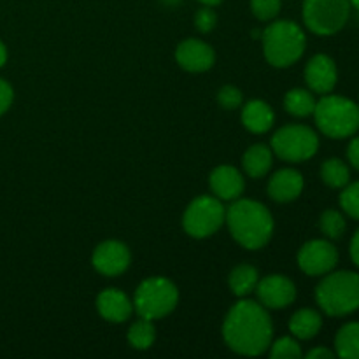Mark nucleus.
Segmentation results:
<instances>
[{
  "label": "nucleus",
  "mask_w": 359,
  "mask_h": 359,
  "mask_svg": "<svg viewBox=\"0 0 359 359\" xmlns=\"http://www.w3.org/2000/svg\"><path fill=\"white\" fill-rule=\"evenodd\" d=\"M223 339L241 356H259L273 340V325L269 309L259 302L241 298L223 323Z\"/></svg>",
  "instance_id": "1"
},
{
  "label": "nucleus",
  "mask_w": 359,
  "mask_h": 359,
  "mask_svg": "<svg viewBox=\"0 0 359 359\" xmlns=\"http://www.w3.org/2000/svg\"><path fill=\"white\" fill-rule=\"evenodd\" d=\"M224 223L231 237L249 251L265 248L273 235V216L262 202L251 198L233 200L226 209Z\"/></svg>",
  "instance_id": "2"
},
{
  "label": "nucleus",
  "mask_w": 359,
  "mask_h": 359,
  "mask_svg": "<svg viewBox=\"0 0 359 359\" xmlns=\"http://www.w3.org/2000/svg\"><path fill=\"white\" fill-rule=\"evenodd\" d=\"M316 302L323 314L344 318L359 311V273L351 270H332L323 276L316 287Z\"/></svg>",
  "instance_id": "3"
},
{
  "label": "nucleus",
  "mask_w": 359,
  "mask_h": 359,
  "mask_svg": "<svg viewBox=\"0 0 359 359\" xmlns=\"http://www.w3.org/2000/svg\"><path fill=\"white\" fill-rule=\"evenodd\" d=\"M263 53L266 62L277 69H287L304 56L307 48V37L304 28L294 21H272L262 32Z\"/></svg>",
  "instance_id": "4"
},
{
  "label": "nucleus",
  "mask_w": 359,
  "mask_h": 359,
  "mask_svg": "<svg viewBox=\"0 0 359 359\" xmlns=\"http://www.w3.org/2000/svg\"><path fill=\"white\" fill-rule=\"evenodd\" d=\"M312 116L328 139H351L359 132V104L342 95H321Z\"/></svg>",
  "instance_id": "5"
},
{
  "label": "nucleus",
  "mask_w": 359,
  "mask_h": 359,
  "mask_svg": "<svg viewBox=\"0 0 359 359\" xmlns=\"http://www.w3.org/2000/svg\"><path fill=\"white\" fill-rule=\"evenodd\" d=\"M179 304V290L167 277H149L139 284L133 297V309L139 318L158 319L167 318Z\"/></svg>",
  "instance_id": "6"
},
{
  "label": "nucleus",
  "mask_w": 359,
  "mask_h": 359,
  "mask_svg": "<svg viewBox=\"0 0 359 359\" xmlns=\"http://www.w3.org/2000/svg\"><path fill=\"white\" fill-rule=\"evenodd\" d=\"M273 154L290 163H300L316 156L319 135L307 125H286L273 133L270 140Z\"/></svg>",
  "instance_id": "7"
},
{
  "label": "nucleus",
  "mask_w": 359,
  "mask_h": 359,
  "mask_svg": "<svg viewBox=\"0 0 359 359\" xmlns=\"http://www.w3.org/2000/svg\"><path fill=\"white\" fill-rule=\"evenodd\" d=\"M349 0H304V23L312 34L330 37L342 30L351 18Z\"/></svg>",
  "instance_id": "8"
},
{
  "label": "nucleus",
  "mask_w": 359,
  "mask_h": 359,
  "mask_svg": "<svg viewBox=\"0 0 359 359\" xmlns=\"http://www.w3.org/2000/svg\"><path fill=\"white\" fill-rule=\"evenodd\" d=\"M226 209L217 196L202 195L196 196L189 205L186 207L182 216V226L184 231L193 238L212 237L217 230L224 224Z\"/></svg>",
  "instance_id": "9"
},
{
  "label": "nucleus",
  "mask_w": 359,
  "mask_h": 359,
  "mask_svg": "<svg viewBox=\"0 0 359 359\" xmlns=\"http://www.w3.org/2000/svg\"><path fill=\"white\" fill-rule=\"evenodd\" d=\"M298 266L311 277H323L335 270L339 263V249L328 238H314L305 242L297 256Z\"/></svg>",
  "instance_id": "10"
},
{
  "label": "nucleus",
  "mask_w": 359,
  "mask_h": 359,
  "mask_svg": "<svg viewBox=\"0 0 359 359\" xmlns=\"http://www.w3.org/2000/svg\"><path fill=\"white\" fill-rule=\"evenodd\" d=\"M258 302L265 309H286L297 300V286L293 280L280 273H270V276L259 279L256 286Z\"/></svg>",
  "instance_id": "11"
},
{
  "label": "nucleus",
  "mask_w": 359,
  "mask_h": 359,
  "mask_svg": "<svg viewBox=\"0 0 359 359\" xmlns=\"http://www.w3.org/2000/svg\"><path fill=\"white\" fill-rule=\"evenodd\" d=\"M91 263L102 276L118 277L128 270L130 263H132V255L123 242L105 241L95 249Z\"/></svg>",
  "instance_id": "12"
},
{
  "label": "nucleus",
  "mask_w": 359,
  "mask_h": 359,
  "mask_svg": "<svg viewBox=\"0 0 359 359\" xmlns=\"http://www.w3.org/2000/svg\"><path fill=\"white\" fill-rule=\"evenodd\" d=\"M304 76L309 90L318 95L332 93L339 83V69L335 60L325 53L314 55L309 60Z\"/></svg>",
  "instance_id": "13"
},
{
  "label": "nucleus",
  "mask_w": 359,
  "mask_h": 359,
  "mask_svg": "<svg viewBox=\"0 0 359 359\" xmlns=\"http://www.w3.org/2000/svg\"><path fill=\"white\" fill-rule=\"evenodd\" d=\"M175 62L179 67L188 72H207L214 67L216 62V53L212 46L200 39H186L175 48Z\"/></svg>",
  "instance_id": "14"
},
{
  "label": "nucleus",
  "mask_w": 359,
  "mask_h": 359,
  "mask_svg": "<svg viewBox=\"0 0 359 359\" xmlns=\"http://www.w3.org/2000/svg\"><path fill=\"white\" fill-rule=\"evenodd\" d=\"M209 184L214 196H217L221 202L223 200L233 202V200L241 198L245 188L244 175L231 165H219L214 168L209 177Z\"/></svg>",
  "instance_id": "15"
},
{
  "label": "nucleus",
  "mask_w": 359,
  "mask_h": 359,
  "mask_svg": "<svg viewBox=\"0 0 359 359\" xmlns=\"http://www.w3.org/2000/svg\"><path fill=\"white\" fill-rule=\"evenodd\" d=\"M304 175L297 168H280L270 177L269 196L277 203H290L304 191Z\"/></svg>",
  "instance_id": "16"
},
{
  "label": "nucleus",
  "mask_w": 359,
  "mask_h": 359,
  "mask_svg": "<svg viewBox=\"0 0 359 359\" xmlns=\"http://www.w3.org/2000/svg\"><path fill=\"white\" fill-rule=\"evenodd\" d=\"M97 309L98 314L109 323H114V325H119V323H125L132 318L133 314V302L126 297L123 291L116 290V287H109V290H104L97 297Z\"/></svg>",
  "instance_id": "17"
},
{
  "label": "nucleus",
  "mask_w": 359,
  "mask_h": 359,
  "mask_svg": "<svg viewBox=\"0 0 359 359\" xmlns=\"http://www.w3.org/2000/svg\"><path fill=\"white\" fill-rule=\"evenodd\" d=\"M242 125L252 133H266L273 126V109L263 100H251L242 107Z\"/></svg>",
  "instance_id": "18"
},
{
  "label": "nucleus",
  "mask_w": 359,
  "mask_h": 359,
  "mask_svg": "<svg viewBox=\"0 0 359 359\" xmlns=\"http://www.w3.org/2000/svg\"><path fill=\"white\" fill-rule=\"evenodd\" d=\"M273 163V151L265 144H255L242 156V167L251 179H262L269 174Z\"/></svg>",
  "instance_id": "19"
},
{
  "label": "nucleus",
  "mask_w": 359,
  "mask_h": 359,
  "mask_svg": "<svg viewBox=\"0 0 359 359\" xmlns=\"http://www.w3.org/2000/svg\"><path fill=\"white\" fill-rule=\"evenodd\" d=\"M323 328V314L314 309H300L290 319V332L298 340H312Z\"/></svg>",
  "instance_id": "20"
},
{
  "label": "nucleus",
  "mask_w": 359,
  "mask_h": 359,
  "mask_svg": "<svg viewBox=\"0 0 359 359\" xmlns=\"http://www.w3.org/2000/svg\"><path fill=\"white\" fill-rule=\"evenodd\" d=\"M258 283V270L252 265H248V263H242V265L235 266L230 272V277H228V284H230L231 293L238 298H248L249 294L256 290Z\"/></svg>",
  "instance_id": "21"
},
{
  "label": "nucleus",
  "mask_w": 359,
  "mask_h": 359,
  "mask_svg": "<svg viewBox=\"0 0 359 359\" xmlns=\"http://www.w3.org/2000/svg\"><path fill=\"white\" fill-rule=\"evenodd\" d=\"M318 100H316L314 93L305 88H293L284 97V109L287 114L294 116V118H307V116L314 114V109Z\"/></svg>",
  "instance_id": "22"
},
{
  "label": "nucleus",
  "mask_w": 359,
  "mask_h": 359,
  "mask_svg": "<svg viewBox=\"0 0 359 359\" xmlns=\"http://www.w3.org/2000/svg\"><path fill=\"white\" fill-rule=\"evenodd\" d=\"M335 354L344 359H359V321L347 323L337 332Z\"/></svg>",
  "instance_id": "23"
},
{
  "label": "nucleus",
  "mask_w": 359,
  "mask_h": 359,
  "mask_svg": "<svg viewBox=\"0 0 359 359\" xmlns=\"http://www.w3.org/2000/svg\"><path fill=\"white\" fill-rule=\"evenodd\" d=\"M323 182L332 189H342L351 182V167L340 158H328L321 165Z\"/></svg>",
  "instance_id": "24"
},
{
  "label": "nucleus",
  "mask_w": 359,
  "mask_h": 359,
  "mask_svg": "<svg viewBox=\"0 0 359 359\" xmlns=\"http://www.w3.org/2000/svg\"><path fill=\"white\" fill-rule=\"evenodd\" d=\"M156 340V328H154L153 321L146 318H140L130 326L128 330V342L133 349L137 351H147L154 346Z\"/></svg>",
  "instance_id": "25"
},
{
  "label": "nucleus",
  "mask_w": 359,
  "mask_h": 359,
  "mask_svg": "<svg viewBox=\"0 0 359 359\" xmlns=\"http://www.w3.org/2000/svg\"><path fill=\"white\" fill-rule=\"evenodd\" d=\"M319 228L328 241H339L347 230L346 214L337 209H328L319 217Z\"/></svg>",
  "instance_id": "26"
},
{
  "label": "nucleus",
  "mask_w": 359,
  "mask_h": 359,
  "mask_svg": "<svg viewBox=\"0 0 359 359\" xmlns=\"http://www.w3.org/2000/svg\"><path fill=\"white\" fill-rule=\"evenodd\" d=\"M270 356L273 359H298L304 356L302 346L298 339L291 337H280L279 340H272L269 347Z\"/></svg>",
  "instance_id": "27"
},
{
  "label": "nucleus",
  "mask_w": 359,
  "mask_h": 359,
  "mask_svg": "<svg viewBox=\"0 0 359 359\" xmlns=\"http://www.w3.org/2000/svg\"><path fill=\"white\" fill-rule=\"evenodd\" d=\"M339 202L346 216L359 221V181L349 182L346 188H342Z\"/></svg>",
  "instance_id": "28"
},
{
  "label": "nucleus",
  "mask_w": 359,
  "mask_h": 359,
  "mask_svg": "<svg viewBox=\"0 0 359 359\" xmlns=\"http://www.w3.org/2000/svg\"><path fill=\"white\" fill-rule=\"evenodd\" d=\"M283 0H251V11L256 20L273 21L280 13Z\"/></svg>",
  "instance_id": "29"
},
{
  "label": "nucleus",
  "mask_w": 359,
  "mask_h": 359,
  "mask_svg": "<svg viewBox=\"0 0 359 359\" xmlns=\"http://www.w3.org/2000/svg\"><path fill=\"white\" fill-rule=\"evenodd\" d=\"M217 102H219L221 107L226 109V111H235V109L242 107L244 97H242V91L238 90L237 86L226 84V86H223L217 91Z\"/></svg>",
  "instance_id": "30"
},
{
  "label": "nucleus",
  "mask_w": 359,
  "mask_h": 359,
  "mask_svg": "<svg viewBox=\"0 0 359 359\" xmlns=\"http://www.w3.org/2000/svg\"><path fill=\"white\" fill-rule=\"evenodd\" d=\"M217 25V14L212 7L203 6L202 9L196 11L195 14V27L200 34H209L216 28Z\"/></svg>",
  "instance_id": "31"
},
{
  "label": "nucleus",
  "mask_w": 359,
  "mask_h": 359,
  "mask_svg": "<svg viewBox=\"0 0 359 359\" xmlns=\"http://www.w3.org/2000/svg\"><path fill=\"white\" fill-rule=\"evenodd\" d=\"M13 100H14L13 86H11L7 81L0 79V116H2L4 112H7V109L11 107Z\"/></svg>",
  "instance_id": "32"
},
{
  "label": "nucleus",
  "mask_w": 359,
  "mask_h": 359,
  "mask_svg": "<svg viewBox=\"0 0 359 359\" xmlns=\"http://www.w3.org/2000/svg\"><path fill=\"white\" fill-rule=\"evenodd\" d=\"M347 161L354 170L359 172V135L351 137L349 147H347Z\"/></svg>",
  "instance_id": "33"
},
{
  "label": "nucleus",
  "mask_w": 359,
  "mask_h": 359,
  "mask_svg": "<svg viewBox=\"0 0 359 359\" xmlns=\"http://www.w3.org/2000/svg\"><path fill=\"white\" fill-rule=\"evenodd\" d=\"M335 356V351L328 349V347H314L307 353L309 359H333Z\"/></svg>",
  "instance_id": "34"
},
{
  "label": "nucleus",
  "mask_w": 359,
  "mask_h": 359,
  "mask_svg": "<svg viewBox=\"0 0 359 359\" xmlns=\"http://www.w3.org/2000/svg\"><path fill=\"white\" fill-rule=\"evenodd\" d=\"M349 255H351V259H353L354 265L359 269V230H356V233H354L353 238H351Z\"/></svg>",
  "instance_id": "35"
},
{
  "label": "nucleus",
  "mask_w": 359,
  "mask_h": 359,
  "mask_svg": "<svg viewBox=\"0 0 359 359\" xmlns=\"http://www.w3.org/2000/svg\"><path fill=\"white\" fill-rule=\"evenodd\" d=\"M6 62H7V48L4 46V42L0 41V69L6 65Z\"/></svg>",
  "instance_id": "36"
},
{
  "label": "nucleus",
  "mask_w": 359,
  "mask_h": 359,
  "mask_svg": "<svg viewBox=\"0 0 359 359\" xmlns=\"http://www.w3.org/2000/svg\"><path fill=\"white\" fill-rule=\"evenodd\" d=\"M200 4H203V6H209V7H214V6H219L223 0H198Z\"/></svg>",
  "instance_id": "37"
},
{
  "label": "nucleus",
  "mask_w": 359,
  "mask_h": 359,
  "mask_svg": "<svg viewBox=\"0 0 359 359\" xmlns=\"http://www.w3.org/2000/svg\"><path fill=\"white\" fill-rule=\"evenodd\" d=\"M163 4H167V6H177V4H181L182 0H161Z\"/></svg>",
  "instance_id": "38"
},
{
  "label": "nucleus",
  "mask_w": 359,
  "mask_h": 359,
  "mask_svg": "<svg viewBox=\"0 0 359 359\" xmlns=\"http://www.w3.org/2000/svg\"><path fill=\"white\" fill-rule=\"evenodd\" d=\"M349 2H351V6H353L354 9H356L359 13V0H349Z\"/></svg>",
  "instance_id": "39"
}]
</instances>
